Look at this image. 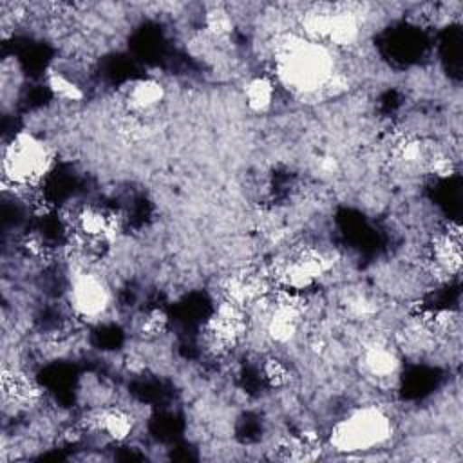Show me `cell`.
Instances as JSON below:
<instances>
[{
    "instance_id": "8fae6325",
    "label": "cell",
    "mask_w": 463,
    "mask_h": 463,
    "mask_svg": "<svg viewBox=\"0 0 463 463\" xmlns=\"http://www.w3.org/2000/svg\"><path fill=\"white\" fill-rule=\"evenodd\" d=\"M204 29L213 38H226L233 31V16L221 5L212 7L204 14Z\"/></svg>"
},
{
    "instance_id": "277c9868",
    "label": "cell",
    "mask_w": 463,
    "mask_h": 463,
    "mask_svg": "<svg viewBox=\"0 0 463 463\" xmlns=\"http://www.w3.org/2000/svg\"><path fill=\"white\" fill-rule=\"evenodd\" d=\"M65 306L72 320L99 324L114 309V291L109 280L94 268H76L69 277Z\"/></svg>"
},
{
    "instance_id": "5b68a950",
    "label": "cell",
    "mask_w": 463,
    "mask_h": 463,
    "mask_svg": "<svg viewBox=\"0 0 463 463\" xmlns=\"http://www.w3.org/2000/svg\"><path fill=\"white\" fill-rule=\"evenodd\" d=\"M402 353L396 344H391L383 338H371L362 344L358 353L360 373L374 382L387 383L400 376L402 371Z\"/></svg>"
},
{
    "instance_id": "8992f818",
    "label": "cell",
    "mask_w": 463,
    "mask_h": 463,
    "mask_svg": "<svg viewBox=\"0 0 463 463\" xmlns=\"http://www.w3.org/2000/svg\"><path fill=\"white\" fill-rule=\"evenodd\" d=\"M121 96H123L121 99L123 109L132 118H141L159 109V105L166 98V89L156 78H137L130 81L128 87L123 89Z\"/></svg>"
},
{
    "instance_id": "ba28073f",
    "label": "cell",
    "mask_w": 463,
    "mask_h": 463,
    "mask_svg": "<svg viewBox=\"0 0 463 463\" xmlns=\"http://www.w3.org/2000/svg\"><path fill=\"white\" fill-rule=\"evenodd\" d=\"M279 85L269 72L250 78L244 85V103L251 112L262 114L269 110L277 99Z\"/></svg>"
},
{
    "instance_id": "7a4b0ae2",
    "label": "cell",
    "mask_w": 463,
    "mask_h": 463,
    "mask_svg": "<svg viewBox=\"0 0 463 463\" xmlns=\"http://www.w3.org/2000/svg\"><path fill=\"white\" fill-rule=\"evenodd\" d=\"M54 168V152L38 134L22 128L11 134L2 146L4 186L18 195L40 188ZM5 188V190H7Z\"/></svg>"
},
{
    "instance_id": "6da1fadb",
    "label": "cell",
    "mask_w": 463,
    "mask_h": 463,
    "mask_svg": "<svg viewBox=\"0 0 463 463\" xmlns=\"http://www.w3.org/2000/svg\"><path fill=\"white\" fill-rule=\"evenodd\" d=\"M335 51L298 33L277 36L271 56V76L279 87L295 96L326 94L336 76Z\"/></svg>"
},
{
    "instance_id": "30bf717a",
    "label": "cell",
    "mask_w": 463,
    "mask_h": 463,
    "mask_svg": "<svg viewBox=\"0 0 463 463\" xmlns=\"http://www.w3.org/2000/svg\"><path fill=\"white\" fill-rule=\"evenodd\" d=\"M260 376L271 389H280L291 380V367L286 364V360L271 354L262 360Z\"/></svg>"
},
{
    "instance_id": "9c48e42d",
    "label": "cell",
    "mask_w": 463,
    "mask_h": 463,
    "mask_svg": "<svg viewBox=\"0 0 463 463\" xmlns=\"http://www.w3.org/2000/svg\"><path fill=\"white\" fill-rule=\"evenodd\" d=\"M168 327V315L161 307L145 309L136 320V331L145 340L159 338Z\"/></svg>"
},
{
    "instance_id": "52a82bcc",
    "label": "cell",
    "mask_w": 463,
    "mask_h": 463,
    "mask_svg": "<svg viewBox=\"0 0 463 463\" xmlns=\"http://www.w3.org/2000/svg\"><path fill=\"white\" fill-rule=\"evenodd\" d=\"M45 85L49 92L61 103H80L85 99V90L80 78L65 67H49L45 71Z\"/></svg>"
},
{
    "instance_id": "3957f363",
    "label": "cell",
    "mask_w": 463,
    "mask_h": 463,
    "mask_svg": "<svg viewBox=\"0 0 463 463\" xmlns=\"http://www.w3.org/2000/svg\"><path fill=\"white\" fill-rule=\"evenodd\" d=\"M394 436L391 414L376 405L364 403L338 418L326 436V445L340 454H365L383 449Z\"/></svg>"
}]
</instances>
